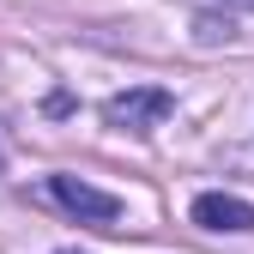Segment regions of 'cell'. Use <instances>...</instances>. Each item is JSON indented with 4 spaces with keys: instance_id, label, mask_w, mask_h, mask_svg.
<instances>
[{
    "instance_id": "obj_1",
    "label": "cell",
    "mask_w": 254,
    "mask_h": 254,
    "mask_svg": "<svg viewBox=\"0 0 254 254\" xmlns=\"http://www.w3.org/2000/svg\"><path fill=\"white\" fill-rule=\"evenodd\" d=\"M170 109H176V97L164 85H133V91H115V97L103 103V121L121 127V133H151Z\"/></svg>"
},
{
    "instance_id": "obj_2",
    "label": "cell",
    "mask_w": 254,
    "mask_h": 254,
    "mask_svg": "<svg viewBox=\"0 0 254 254\" xmlns=\"http://www.w3.org/2000/svg\"><path fill=\"white\" fill-rule=\"evenodd\" d=\"M49 194L67 206L73 218H85V224H115V218H121V200L103 194V188H91V182H79V176H55Z\"/></svg>"
},
{
    "instance_id": "obj_3",
    "label": "cell",
    "mask_w": 254,
    "mask_h": 254,
    "mask_svg": "<svg viewBox=\"0 0 254 254\" xmlns=\"http://www.w3.org/2000/svg\"><path fill=\"white\" fill-rule=\"evenodd\" d=\"M194 224H206V230H254V206L236 200V194H200Z\"/></svg>"
},
{
    "instance_id": "obj_4",
    "label": "cell",
    "mask_w": 254,
    "mask_h": 254,
    "mask_svg": "<svg viewBox=\"0 0 254 254\" xmlns=\"http://www.w3.org/2000/svg\"><path fill=\"white\" fill-rule=\"evenodd\" d=\"M230 6H254V0H230Z\"/></svg>"
},
{
    "instance_id": "obj_5",
    "label": "cell",
    "mask_w": 254,
    "mask_h": 254,
    "mask_svg": "<svg viewBox=\"0 0 254 254\" xmlns=\"http://www.w3.org/2000/svg\"><path fill=\"white\" fill-rule=\"evenodd\" d=\"M61 254H79V248H61Z\"/></svg>"
}]
</instances>
